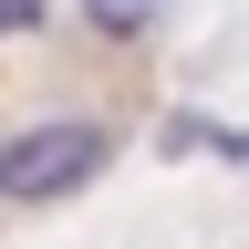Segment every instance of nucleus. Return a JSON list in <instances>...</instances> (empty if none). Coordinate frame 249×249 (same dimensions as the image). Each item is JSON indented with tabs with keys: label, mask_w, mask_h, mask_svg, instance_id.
Masks as SVG:
<instances>
[{
	"label": "nucleus",
	"mask_w": 249,
	"mask_h": 249,
	"mask_svg": "<svg viewBox=\"0 0 249 249\" xmlns=\"http://www.w3.org/2000/svg\"><path fill=\"white\" fill-rule=\"evenodd\" d=\"M52 0H0V42H21V31H42Z\"/></svg>",
	"instance_id": "nucleus-3"
},
{
	"label": "nucleus",
	"mask_w": 249,
	"mask_h": 249,
	"mask_svg": "<svg viewBox=\"0 0 249 249\" xmlns=\"http://www.w3.org/2000/svg\"><path fill=\"white\" fill-rule=\"evenodd\" d=\"M114 166V135L93 114H42V124H21V135H0V197L11 208H52V197H73V187H93Z\"/></svg>",
	"instance_id": "nucleus-1"
},
{
	"label": "nucleus",
	"mask_w": 249,
	"mask_h": 249,
	"mask_svg": "<svg viewBox=\"0 0 249 249\" xmlns=\"http://www.w3.org/2000/svg\"><path fill=\"white\" fill-rule=\"evenodd\" d=\"M83 21L104 31V42H145V31H156V0H83Z\"/></svg>",
	"instance_id": "nucleus-2"
}]
</instances>
